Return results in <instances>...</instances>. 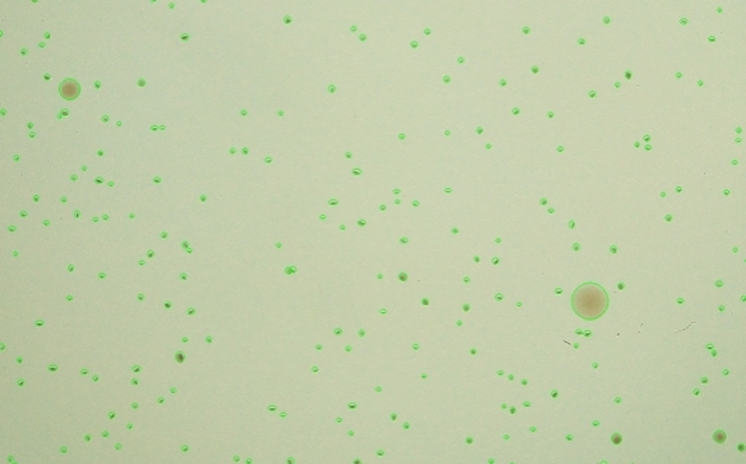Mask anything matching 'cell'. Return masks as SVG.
<instances>
[{"label":"cell","instance_id":"cell-1","mask_svg":"<svg viewBox=\"0 0 746 464\" xmlns=\"http://www.w3.org/2000/svg\"><path fill=\"white\" fill-rule=\"evenodd\" d=\"M572 308L580 318L594 321L607 311L609 295L596 283H584L572 295Z\"/></svg>","mask_w":746,"mask_h":464},{"label":"cell","instance_id":"cell-2","mask_svg":"<svg viewBox=\"0 0 746 464\" xmlns=\"http://www.w3.org/2000/svg\"><path fill=\"white\" fill-rule=\"evenodd\" d=\"M60 94L66 99H74L80 94V86L73 80H66L63 84L60 85Z\"/></svg>","mask_w":746,"mask_h":464}]
</instances>
